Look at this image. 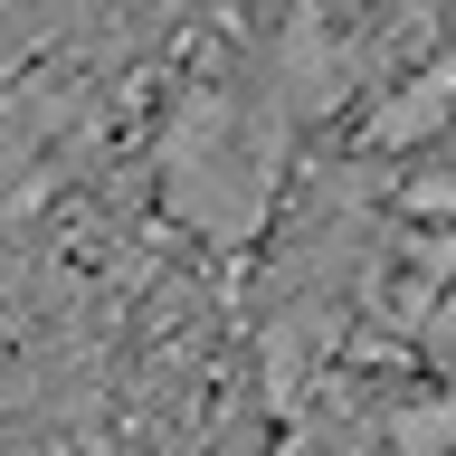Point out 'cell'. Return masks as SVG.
Returning <instances> with one entry per match:
<instances>
[{
  "label": "cell",
  "mask_w": 456,
  "mask_h": 456,
  "mask_svg": "<svg viewBox=\"0 0 456 456\" xmlns=\"http://www.w3.org/2000/svg\"><path fill=\"white\" fill-rule=\"evenodd\" d=\"M399 219H428V228H447V219H456V162L419 171V181H399Z\"/></svg>",
  "instance_id": "obj_7"
},
{
  "label": "cell",
  "mask_w": 456,
  "mask_h": 456,
  "mask_svg": "<svg viewBox=\"0 0 456 456\" xmlns=\"http://www.w3.org/2000/svg\"><path fill=\"white\" fill-rule=\"evenodd\" d=\"M333 342H342V323H333V305H305V314H285V323H266V390L295 409V399L323 380V362H333Z\"/></svg>",
  "instance_id": "obj_4"
},
{
  "label": "cell",
  "mask_w": 456,
  "mask_h": 456,
  "mask_svg": "<svg viewBox=\"0 0 456 456\" xmlns=\"http://www.w3.org/2000/svg\"><path fill=\"white\" fill-rule=\"evenodd\" d=\"M380 456H456V390H419L380 419Z\"/></svg>",
  "instance_id": "obj_5"
},
{
  "label": "cell",
  "mask_w": 456,
  "mask_h": 456,
  "mask_svg": "<svg viewBox=\"0 0 456 456\" xmlns=\"http://www.w3.org/2000/svg\"><path fill=\"white\" fill-rule=\"evenodd\" d=\"M437 134H456V57L419 67L390 105L370 114V152H419V142H437Z\"/></svg>",
  "instance_id": "obj_3"
},
{
  "label": "cell",
  "mask_w": 456,
  "mask_h": 456,
  "mask_svg": "<svg viewBox=\"0 0 456 456\" xmlns=\"http://www.w3.org/2000/svg\"><path fill=\"white\" fill-rule=\"evenodd\" d=\"M342 95H352V57H342V38H323V28L305 20L276 48V95H266V105L295 124V114H333Z\"/></svg>",
  "instance_id": "obj_2"
},
{
  "label": "cell",
  "mask_w": 456,
  "mask_h": 456,
  "mask_svg": "<svg viewBox=\"0 0 456 456\" xmlns=\"http://www.w3.org/2000/svg\"><path fill=\"white\" fill-rule=\"evenodd\" d=\"M276 200H285V114L266 95H238V86L181 95V114L162 134L171 228H191L209 248H248V238H266Z\"/></svg>",
  "instance_id": "obj_1"
},
{
  "label": "cell",
  "mask_w": 456,
  "mask_h": 456,
  "mask_svg": "<svg viewBox=\"0 0 456 456\" xmlns=\"http://www.w3.org/2000/svg\"><path fill=\"white\" fill-rule=\"evenodd\" d=\"M409 342H419V362L437 370V390H456V285H437V305H428V323Z\"/></svg>",
  "instance_id": "obj_6"
}]
</instances>
